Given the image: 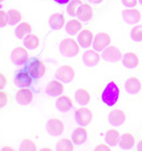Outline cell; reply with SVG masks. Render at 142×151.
Segmentation results:
<instances>
[{
  "label": "cell",
  "mask_w": 142,
  "mask_h": 151,
  "mask_svg": "<svg viewBox=\"0 0 142 151\" xmlns=\"http://www.w3.org/2000/svg\"><path fill=\"white\" fill-rule=\"evenodd\" d=\"M120 98V89L115 82H109L105 86V89L101 93V101L106 106L112 107L116 105Z\"/></svg>",
  "instance_id": "cell-1"
},
{
  "label": "cell",
  "mask_w": 142,
  "mask_h": 151,
  "mask_svg": "<svg viewBox=\"0 0 142 151\" xmlns=\"http://www.w3.org/2000/svg\"><path fill=\"white\" fill-rule=\"evenodd\" d=\"M25 69L31 74V76L34 78V80H37V78H41L42 76L45 75V63L39 59V58H31L26 61L25 64Z\"/></svg>",
  "instance_id": "cell-2"
},
{
  "label": "cell",
  "mask_w": 142,
  "mask_h": 151,
  "mask_svg": "<svg viewBox=\"0 0 142 151\" xmlns=\"http://www.w3.org/2000/svg\"><path fill=\"white\" fill-rule=\"evenodd\" d=\"M59 51L66 57H74L80 51V45L74 39L66 38L59 43Z\"/></svg>",
  "instance_id": "cell-3"
},
{
  "label": "cell",
  "mask_w": 142,
  "mask_h": 151,
  "mask_svg": "<svg viewBox=\"0 0 142 151\" xmlns=\"http://www.w3.org/2000/svg\"><path fill=\"white\" fill-rule=\"evenodd\" d=\"M33 77L31 76V74L25 69H19L17 70L15 74V77H14V83L19 86V88H30L32 83H33Z\"/></svg>",
  "instance_id": "cell-4"
},
{
  "label": "cell",
  "mask_w": 142,
  "mask_h": 151,
  "mask_svg": "<svg viewBox=\"0 0 142 151\" xmlns=\"http://www.w3.org/2000/svg\"><path fill=\"white\" fill-rule=\"evenodd\" d=\"M57 80L61 81L63 83H69L74 80L75 77V69L69 65H63L56 73Z\"/></svg>",
  "instance_id": "cell-5"
},
{
  "label": "cell",
  "mask_w": 142,
  "mask_h": 151,
  "mask_svg": "<svg viewBox=\"0 0 142 151\" xmlns=\"http://www.w3.org/2000/svg\"><path fill=\"white\" fill-rule=\"evenodd\" d=\"M92 111L86 107H82L75 111V121L80 126H86L92 121Z\"/></svg>",
  "instance_id": "cell-6"
},
{
  "label": "cell",
  "mask_w": 142,
  "mask_h": 151,
  "mask_svg": "<svg viewBox=\"0 0 142 151\" xmlns=\"http://www.w3.org/2000/svg\"><path fill=\"white\" fill-rule=\"evenodd\" d=\"M110 45V37L108 33L106 32H100L97 35H94L93 42H92V47L94 50L97 51H104L108 45Z\"/></svg>",
  "instance_id": "cell-7"
},
{
  "label": "cell",
  "mask_w": 142,
  "mask_h": 151,
  "mask_svg": "<svg viewBox=\"0 0 142 151\" xmlns=\"http://www.w3.org/2000/svg\"><path fill=\"white\" fill-rule=\"evenodd\" d=\"M12 61L13 64L15 65H24L26 64V61L29 60V52H27V49L26 48H23V47H17L15 48L12 53Z\"/></svg>",
  "instance_id": "cell-8"
},
{
  "label": "cell",
  "mask_w": 142,
  "mask_h": 151,
  "mask_svg": "<svg viewBox=\"0 0 142 151\" xmlns=\"http://www.w3.org/2000/svg\"><path fill=\"white\" fill-rule=\"evenodd\" d=\"M47 129H48V132L51 134V135H55V136H59L61 135L63 133H64V123L58 119V118H51V119H49V121L47 122Z\"/></svg>",
  "instance_id": "cell-9"
},
{
  "label": "cell",
  "mask_w": 142,
  "mask_h": 151,
  "mask_svg": "<svg viewBox=\"0 0 142 151\" xmlns=\"http://www.w3.org/2000/svg\"><path fill=\"white\" fill-rule=\"evenodd\" d=\"M63 92H64V85L59 80L51 81L45 86V93L50 97H59L60 94H63Z\"/></svg>",
  "instance_id": "cell-10"
},
{
  "label": "cell",
  "mask_w": 142,
  "mask_h": 151,
  "mask_svg": "<svg viewBox=\"0 0 142 151\" xmlns=\"http://www.w3.org/2000/svg\"><path fill=\"white\" fill-rule=\"evenodd\" d=\"M125 119H126V115L120 109H114L108 115V122L112 126H120L124 124Z\"/></svg>",
  "instance_id": "cell-11"
},
{
  "label": "cell",
  "mask_w": 142,
  "mask_h": 151,
  "mask_svg": "<svg viewBox=\"0 0 142 151\" xmlns=\"http://www.w3.org/2000/svg\"><path fill=\"white\" fill-rule=\"evenodd\" d=\"M16 100L21 105H30L33 100V92L29 88H21L16 93Z\"/></svg>",
  "instance_id": "cell-12"
},
{
  "label": "cell",
  "mask_w": 142,
  "mask_h": 151,
  "mask_svg": "<svg viewBox=\"0 0 142 151\" xmlns=\"http://www.w3.org/2000/svg\"><path fill=\"white\" fill-rule=\"evenodd\" d=\"M83 63L85 66L88 67H92V66H96L99 60H100V55H99V51L94 50V49H90V50H86L85 52L83 53Z\"/></svg>",
  "instance_id": "cell-13"
},
{
  "label": "cell",
  "mask_w": 142,
  "mask_h": 151,
  "mask_svg": "<svg viewBox=\"0 0 142 151\" xmlns=\"http://www.w3.org/2000/svg\"><path fill=\"white\" fill-rule=\"evenodd\" d=\"M94 35L92 33V31L90 30H81L79 35H77V42L82 48H89L90 45H92Z\"/></svg>",
  "instance_id": "cell-14"
},
{
  "label": "cell",
  "mask_w": 142,
  "mask_h": 151,
  "mask_svg": "<svg viewBox=\"0 0 142 151\" xmlns=\"http://www.w3.org/2000/svg\"><path fill=\"white\" fill-rule=\"evenodd\" d=\"M102 58L108 61H118L122 58V52L117 47L108 45L102 51Z\"/></svg>",
  "instance_id": "cell-15"
},
{
  "label": "cell",
  "mask_w": 142,
  "mask_h": 151,
  "mask_svg": "<svg viewBox=\"0 0 142 151\" xmlns=\"http://www.w3.org/2000/svg\"><path fill=\"white\" fill-rule=\"evenodd\" d=\"M122 15H123L124 22L131 24V25L139 23V21L141 19V14L138 9H125V10H123Z\"/></svg>",
  "instance_id": "cell-16"
},
{
  "label": "cell",
  "mask_w": 142,
  "mask_h": 151,
  "mask_svg": "<svg viewBox=\"0 0 142 151\" xmlns=\"http://www.w3.org/2000/svg\"><path fill=\"white\" fill-rule=\"evenodd\" d=\"M93 15V9L90 6L89 4H82L80 7L77 8V14L76 17L82 21V22H88L92 18Z\"/></svg>",
  "instance_id": "cell-17"
},
{
  "label": "cell",
  "mask_w": 142,
  "mask_h": 151,
  "mask_svg": "<svg viewBox=\"0 0 142 151\" xmlns=\"http://www.w3.org/2000/svg\"><path fill=\"white\" fill-rule=\"evenodd\" d=\"M135 143V137L132 133H123L120 135V140H118V145L120 149L123 150H130L133 148Z\"/></svg>",
  "instance_id": "cell-18"
},
{
  "label": "cell",
  "mask_w": 142,
  "mask_h": 151,
  "mask_svg": "<svg viewBox=\"0 0 142 151\" xmlns=\"http://www.w3.org/2000/svg\"><path fill=\"white\" fill-rule=\"evenodd\" d=\"M72 106H73V101H72V98H69L68 96L60 94L56 100V108L59 110L60 113L68 111L72 108Z\"/></svg>",
  "instance_id": "cell-19"
},
{
  "label": "cell",
  "mask_w": 142,
  "mask_h": 151,
  "mask_svg": "<svg viewBox=\"0 0 142 151\" xmlns=\"http://www.w3.org/2000/svg\"><path fill=\"white\" fill-rule=\"evenodd\" d=\"M88 139V131L84 129V126H80L77 129H75L72 133V140L76 145H81L83 144Z\"/></svg>",
  "instance_id": "cell-20"
},
{
  "label": "cell",
  "mask_w": 142,
  "mask_h": 151,
  "mask_svg": "<svg viewBox=\"0 0 142 151\" xmlns=\"http://www.w3.org/2000/svg\"><path fill=\"white\" fill-rule=\"evenodd\" d=\"M49 25L53 30H60L66 25V19H65L63 14L55 13L49 18Z\"/></svg>",
  "instance_id": "cell-21"
},
{
  "label": "cell",
  "mask_w": 142,
  "mask_h": 151,
  "mask_svg": "<svg viewBox=\"0 0 142 151\" xmlns=\"http://www.w3.org/2000/svg\"><path fill=\"white\" fill-rule=\"evenodd\" d=\"M125 90L130 94H136L141 90V82L136 77H130L125 82Z\"/></svg>",
  "instance_id": "cell-22"
},
{
  "label": "cell",
  "mask_w": 142,
  "mask_h": 151,
  "mask_svg": "<svg viewBox=\"0 0 142 151\" xmlns=\"http://www.w3.org/2000/svg\"><path fill=\"white\" fill-rule=\"evenodd\" d=\"M82 29V24H81V21L79 19H71L66 23L65 25V30L67 32L69 35H75V34H79L80 31Z\"/></svg>",
  "instance_id": "cell-23"
},
{
  "label": "cell",
  "mask_w": 142,
  "mask_h": 151,
  "mask_svg": "<svg viewBox=\"0 0 142 151\" xmlns=\"http://www.w3.org/2000/svg\"><path fill=\"white\" fill-rule=\"evenodd\" d=\"M31 32H32V25L30 23L23 22L19 23L15 29V35L18 39H24Z\"/></svg>",
  "instance_id": "cell-24"
},
{
  "label": "cell",
  "mask_w": 142,
  "mask_h": 151,
  "mask_svg": "<svg viewBox=\"0 0 142 151\" xmlns=\"http://www.w3.org/2000/svg\"><path fill=\"white\" fill-rule=\"evenodd\" d=\"M90 99H91V96H90V92L88 90L81 88V89H77V90L75 91V100L80 105H82V106L88 105Z\"/></svg>",
  "instance_id": "cell-25"
},
{
  "label": "cell",
  "mask_w": 142,
  "mask_h": 151,
  "mask_svg": "<svg viewBox=\"0 0 142 151\" xmlns=\"http://www.w3.org/2000/svg\"><path fill=\"white\" fill-rule=\"evenodd\" d=\"M139 64V57L134 52H126L123 56V65L126 68H135Z\"/></svg>",
  "instance_id": "cell-26"
},
{
  "label": "cell",
  "mask_w": 142,
  "mask_h": 151,
  "mask_svg": "<svg viewBox=\"0 0 142 151\" xmlns=\"http://www.w3.org/2000/svg\"><path fill=\"white\" fill-rule=\"evenodd\" d=\"M23 43L25 45L26 49L29 50H33V49H37L39 43H40V40H39V37L37 34H33V33H29L25 38H24V41Z\"/></svg>",
  "instance_id": "cell-27"
},
{
  "label": "cell",
  "mask_w": 142,
  "mask_h": 151,
  "mask_svg": "<svg viewBox=\"0 0 142 151\" xmlns=\"http://www.w3.org/2000/svg\"><path fill=\"white\" fill-rule=\"evenodd\" d=\"M105 140H106V143L109 144L110 147L117 145L118 140H120V133H118V131L115 129H109V131L106 133Z\"/></svg>",
  "instance_id": "cell-28"
},
{
  "label": "cell",
  "mask_w": 142,
  "mask_h": 151,
  "mask_svg": "<svg viewBox=\"0 0 142 151\" xmlns=\"http://www.w3.org/2000/svg\"><path fill=\"white\" fill-rule=\"evenodd\" d=\"M74 142L72 139H61L57 142L56 150L57 151H73L74 150Z\"/></svg>",
  "instance_id": "cell-29"
},
{
  "label": "cell",
  "mask_w": 142,
  "mask_h": 151,
  "mask_svg": "<svg viewBox=\"0 0 142 151\" xmlns=\"http://www.w3.org/2000/svg\"><path fill=\"white\" fill-rule=\"evenodd\" d=\"M7 15L9 25H17L22 19V14L17 9H9L7 12Z\"/></svg>",
  "instance_id": "cell-30"
},
{
  "label": "cell",
  "mask_w": 142,
  "mask_h": 151,
  "mask_svg": "<svg viewBox=\"0 0 142 151\" xmlns=\"http://www.w3.org/2000/svg\"><path fill=\"white\" fill-rule=\"evenodd\" d=\"M37 143L31 139H24L21 142L19 150L21 151H37Z\"/></svg>",
  "instance_id": "cell-31"
},
{
  "label": "cell",
  "mask_w": 142,
  "mask_h": 151,
  "mask_svg": "<svg viewBox=\"0 0 142 151\" xmlns=\"http://www.w3.org/2000/svg\"><path fill=\"white\" fill-rule=\"evenodd\" d=\"M83 2L81 0H71L67 4V13L72 17H76L77 14V8L82 5Z\"/></svg>",
  "instance_id": "cell-32"
},
{
  "label": "cell",
  "mask_w": 142,
  "mask_h": 151,
  "mask_svg": "<svg viewBox=\"0 0 142 151\" xmlns=\"http://www.w3.org/2000/svg\"><path fill=\"white\" fill-rule=\"evenodd\" d=\"M131 38L134 41L142 40V25H135L131 31Z\"/></svg>",
  "instance_id": "cell-33"
},
{
  "label": "cell",
  "mask_w": 142,
  "mask_h": 151,
  "mask_svg": "<svg viewBox=\"0 0 142 151\" xmlns=\"http://www.w3.org/2000/svg\"><path fill=\"white\" fill-rule=\"evenodd\" d=\"M8 24V15L7 12L0 9V27H5Z\"/></svg>",
  "instance_id": "cell-34"
},
{
  "label": "cell",
  "mask_w": 142,
  "mask_h": 151,
  "mask_svg": "<svg viewBox=\"0 0 142 151\" xmlns=\"http://www.w3.org/2000/svg\"><path fill=\"white\" fill-rule=\"evenodd\" d=\"M8 104V94L6 91L0 90V108H4Z\"/></svg>",
  "instance_id": "cell-35"
},
{
  "label": "cell",
  "mask_w": 142,
  "mask_h": 151,
  "mask_svg": "<svg viewBox=\"0 0 142 151\" xmlns=\"http://www.w3.org/2000/svg\"><path fill=\"white\" fill-rule=\"evenodd\" d=\"M7 85V77L4 73L0 72V90H2Z\"/></svg>",
  "instance_id": "cell-36"
},
{
  "label": "cell",
  "mask_w": 142,
  "mask_h": 151,
  "mask_svg": "<svg viewBox=\"0 0 142 151\" xmlns=\"http://www.w3.org/2000/svg\"><path fill=\"white\" fill-rule=\"evenodd\" d=\"M139 0H122L123 5L126 6V7H134L135 5L138 4Z\"/></svg>",
  "instance_id": "cell-37"
},
{
  "label": "cell",
  "mask_w": 142,
  "mask_h": 151,
  "mask_svg": "<svg viewBox=\"0 0 142 151\" xmlns=\"http://www.w3.org/2000/svg\"><path fill=\"white\" fill-rule=\"evenodd\" d=\"M110 150V147L109 144H105V143H101L96 147V151H109Z\"/></svg>",
  "instance_id": "cell-38"
},
{
  "label": "cell",
  "mask_w": 142,
  "mask_h": 151,
  "mask_svg": "<svg viewBox=\"0 0 142 151\" xmlns=\"http://www.w3.org/2000/svg\"><path fill=\"white\" fill-rule=\"evenodd\" d=\"M53 1L56 4H58V5H67L71 0H53Z\"/></svg>",
  "instance_id": "cell-39"
},
{
  "label": "cell",
  "mask_w": 142,
  "mask_h": 151,
  "mask_svg": "<svg viewBox=\"0 0 142 151\" xmlns=\"http://www.w3.org/2000/svg\"><path fill=\"white\" fill-rule=\"evenodd\" d=\"M1 151H15V149L13 148V147H4Z\"/></svg>",
  "instance_id": "cell-40"
},
{
  "label": "cell",
  "mask_w": 142,
  "mask_h": 151,
  "mask_svg": "<svg viewBox=\"0 0 142 151\" xmlns=\"http://www.w3.org/2000/svg\"><path fill=\"white\" fill-rule=\"evenodd\" d=\"M90 2H92V4H101V2H102V1H104V0H89Z\"/></svg>",
  "instance_id": "cell-41"
},
{
  "label": "cell",
  "mask_w": 142,
  "mask_h": 151,
  "mask_svg": "<svg viewBox=\"0 0 142 151\" xmlns=\"http://www.w3.org/2000/svg\"><path fill=\"white\" fill-rule=\"evenodd\" d=\"M41 151H53V149H51V148H48V147H43V148L41 149Z\"/></svg>",
  "instance_id": "cell-42"
},
{
  "label": "cell",
  "mask_w": 142,
  "mask_h": 151,
  "mask_svg": "<svg viewBox=\"0 0 142 151\" xmlns=\"http://www.w3.org/2000/svg\"><path fill=\"white\" fill-rule=\"evenodd\" d=\"M138 150H140L142 151V140L139 142V144H138Z\"/></svg>",
  "instance_id": "cell-43"
},
{
  "label": "cell",
  "mask_w": 142,
  "mask_h": 151,
  "mask_svg": "<svg viewBox=\"0 0 142 151\" xmlns=\"http://www.w3.org/2000/svg\"><path fill=\"white\" fill-rule=\"evenodd\" d=\"M139 2H140V4L142 5V0H139Z\"/></svg>",
  "instance_id": "cell-44"
},
{
  "label": "cell",
  "mask_w": 142,
  "mask_h": 151,
  "mask_svg": "<svg viewBox=\"0 0 142 151\" xmlns=\"http://www.w3.org/2000/svg\"><path fill=\"white\" fill-rule=\"evenodd\" d=\"M1 1H4V0H0V2H1Z\"/></svg>",
  "instance_id": "cell-45"
}]
</instances>
